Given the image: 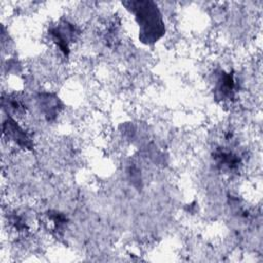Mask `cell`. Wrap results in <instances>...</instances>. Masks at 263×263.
Listing matches in <instances>:
<instances>
[{
	"instance_id": "cell-2",
	"label": "cell",
	"mask_w": 263,
	"mask_h": 263,
	"mask_svg": "<svg viewBox=\"0 0 263 263\" xmlns=\"http://www.w3.org/2000/svg\"><path fill=\"white\" fill-rule=\"evenodd\" d=\"M4 133L7 134V136L10 137L13 141L17 142L18 145H22L24 147L30 146L29 139L13 120H7V122L4 123Z\"/></svg>"
},
{
	"instance_id": "cell-1",
	"label": "cell",
	"mask_w": 263,
	"mask_h": 263,
	"mask_svg": "<svg viewBox=\"0 0 263 263\" xmlns=\"http://www.w3.org/2000/svg\"><path fill=\"white\" fill-rule=\"evenodd\" d=\"M136 4L138 5L136 7L137 18L141 25V33L146 37L145 40H157L163 32V26L158 10L150 2H138Z\"/></svg>"
}]
</instances>
